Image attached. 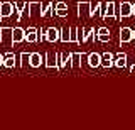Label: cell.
Masks as SVG:
<instances>
[{
	"instance_id": "obj_1",
	"label": "cell",
	"mask_w": 135,
	"mask_h": 130,
	"mask_svg": "<svg viewBox=\"0 0 135 130\" xmlns=\"http://www.w3.org/2000/svg\"><path fill=\"white\" fill-rule=\"evenodd\" d=\"M0 44L10 49L14 46V29L12 27H2L0 29Z\"/></svg>"
},
{
	"instance_id": "obj_2",
	"label": "cell",
	"mask_w": 135,
	"mask_h": 130,
	"mask_svg": "<svg viewBox=\"0 0 135 130\" xmlns=\"http://www.w3.org/2000/svg\"><path fill=\"white\" fill-rule=\"evenodd\" d=\"M101 19H118V7L115 2H107L103 7V12H101Z\"/></svg>"
},
{
	"instance_id": "obj_3",
	"label": "cell",
	"mask_w": 135,
	"mask_h": 130,
	"mask_svg": "<svg viewBox=\"0 0 135 130\" xmlns=\"http://www.w3.org/2000/svg\"><path fill=\"white\" fill-rule=\"evenodd\" d=\"M127 17H133L132 3L130 2H122L120 5H118V19H127Z\"/></svg>"
},
{
	"instance_id": "obj_4",
	"label": "cell",
	"mask_w": 135,
	"mask_h": 130,
	"mask_svg": "<svg viewBox=\"0 0 135 130\" xmlns=\"http://www.w3.org/2000/svg\"><path fill=\"white\" fill-rule=\"evenodd\" d=\"M46 68H49V69H56L57 73H61V69H59V61H57V54H52V52H47L46 54Z\"/></svg>"
},
{
	"instance_id": "obj_5",
	"label": "cell",
	"mask_w": 135,
	"mask_h": 130,
	"mask_svg": "<svg viewBox=\"0 0 135 130\" xmlns=\"http://www.w3.org/2000/svg\"><path fill=\"white\" fill-rule=\"evenodd\" d=\"M15 10V3H10V2H3L0 3V19H7L14 14Z\"/></svg>"
},
{
	"instance_id": "obj_6",
	"label": "cell",
	"mask_w": 135,
	"mask_h": 130,
	"mask_svg": "<svg viewBox=\"0 0 135 130\" xmlns=\"http://www.w3.org/2000/svg\"><path fill=\"white\" fill-rule=\"evenodd\" d=\"M46 41L47 42H57V41H61V29H56V27L46 29Z\"/></svg>"
},
{
	"instance_id": "obj_7",
	"label": "cell",
	"mask_w": 135,
	"mask_h": 130,
	"mask_svg": "<svg viewBox=\"0 0 135 130\" xmlns=\"http://www.w3.org/2000/svg\"><path fill=\"white\" fill-rule=\"evenodd\" d=\"M86 61H88L90 68H98V66H101V54L100 52H90V54H86Z\"/></svg>"
},
{
	"instance_id": "obj_8",
	"label": "cell",
	"mask_w": 135,
	"mask_h": 130,
	"mask_svg": "<svg viewBox=\"0 0 135 130\" xmlns=\"http://www.w3.org/2000/svg\"><path fill=\"white\" fill-rule=\"evenodd\" d=\"M112 66H115V56L112 52H103L101 54V68L108 69Z\"/></svg>"
},
{
	"instance_id": "obj_9",
	"label": "cell",
	"mask_w": 135,
	"mask_h": 130,
	"mask_svg": "<svg viewBox=\"0 0 135 130\" xmlns=\"http://www.w3.org/2000/svg\"><path fill=\"white\" fill-rule=\"evenodd\" d=\"M130 41H133V29L130 27H122L120 29V42H130Z\"/></svg>"
},
{
	"instance_id": "obj_10",
	"label": "cell",
	"mask_w": 135,
	"mask_h": 130,
	"mask_svg": "<svg viewBox=\"0 0 135 130\" xmlns=\"http://www.w3.org/2000/svg\"><path fill=\"white\" fill-rule=\"evenodd\" d=\"M25 41H27V42H37V41H39V29L29 27L27 31H25Z\"/></svg>"
},
{
	"instance_id": "obj_11",
	"label": "cell",
	"mask_w": 135,
	"mask_h": 130,
	"mask_svg": "<svg viewBox=\"0 0 135 130\" xmlns=\"http://www.w3.org/2000/svg\"><path fill=\"white\" fill-rule=\"evenodd\" d=\"M91 2H79L78 3V17H90Z\"/></svg>"
},
{
	"instance_id": "obj_12",
	"label": "cell",
	"mask_w": 135,
	"mask_h": 130,
	"mask_svg": "<svg viewBox=\"0 0 135 130\" xmlns=\"http://www.w3.org/2000/svg\"><path fill=\"white\" fill-rule=\"evenodd\" d=\"M57 61H59V69H64L66 66H71V52L69 54H62L57 52Z\"/></svg>"
},
{
	"instance_id": "obj_13",
	"label": "cell",
	"mask_w": 135,
	"mask_h": 130,
	"mask_svg": "<svg viewBox=\"0 0 135 130\" xmlns=\"http://www.w3.org/2000/svg\"><path fill=\"white\" fill-rule=\"evenodd\" d=\"M54 7H56V3L54 2H47L42 5V10H41V17H47V15H56V12H54Z\"/></svg>"
},
{
	"instance_id": "obj_14",
	"label": "cell",
	"mask_w": 135,
	"mask_h": 130,
	"mask_svg": "<svg viewBox=\"0 0 135 130\" xmlns=\"http://www.w3.org/2000/svg\"><path fill=\"white\" fill-rule=\"evenodd\" d=\"M41 10H42V3L41 2H29L31 17H41Z\"/></svg>"
},
{
	"instance_id": "obj_15",
	"label": "cell",
	"mask_w": 135,
	"mask_h": 130,
	"mask_svg": "<svg viewBox=\"0 0 135 130\" xmlns=\"http://www.w3.org/2000/svg\"><path fill=\"white\" fill-rule=\"evenodd\" d=\"M3 66H5L7 69H12L17 66V56L14 52H7L5 54V61H3Z\"/></svg>"
},
{
	"instance_id": "obj_16",
	"label": "cell",
	"mask_w": 135,
	"mask_h": 130,
	"mask_svg": "<svg viewBox=\"0 0 135 130\" xmlns=\"http://www.w3.org/2000/svg\"><path fill=\"white\" fill-rule=\"evenodd\" d=\"M25 41V29L14 27V44H20Z\"/></svg>"
},
{
	"instance_id": "obj_17",
	"label": "cell",
	"mask_w": 135,
	"mask_h": 130,
	"mask_svg": "<svg viewBox=\"0 0 135 130\" xmlns=\"http://www.w3.org/2000/svg\"><path fill=\"white\" fill-rule=\"evenodd\" d=\"M98 41H101V42H110V41H112L110 29H107V27H100L98 29Z\"/></svg>"
},
{
	"instance_id": "obj_18",
	"label": "cell",
	"mask_w": 135,
	"mask_h": 130,
	"mask_svg": "<svg viewBox=\"0 0 135 130\" xmlns=\"http://www.w3.org/2000/svg\"><path fill=\"white\" fill-rule=\"evenodd\" d=\"M103 7H105V3H101V2H91V7H90V17H95L96 14L101 15V12H103Z\"/></svg>"
},
{
	"instance_id": "obj_19",
	"label": "cell",
	"mask_w": 135,
	"mask_h": 130,
	"mask_svg": "<svg viewBox=\"0 0 135 130\" xmlns=\"http://www.w3.org/2000/svg\"><path fill=\"white\" fill-rule=\"evenodd\" d=\"M41 64H42L41 52H31V61H29V66H31V68H39Z\"/></svg>"
},
{
	"instance_id": "obj_20",
	"label": "cell",
	"mask_w": 135,
	"mask_h": 130,
	"mask_svg": "<svg viewBox=\"0 0 135 130\" xmlns=\"http://www.w3.org/2000/svg\"><path fill=\"white\" fill-rule=\"evenodd\" d=\"M54 12H56L57 17H66L68 15V5L64 2H57L56 7H54Z\"/></svg>"
},
{
	"instance_id": "obj_21",
	"label": "cell",
	"mask_w": 135,
	"mask_h": 130,
	"mask_svg": "<svg viewBox=\"0 0 135 130\" xmlns=\"http://www.w3.org/2000/svg\"><path fill=\"white\" fill-rule=\"evenodd\" d=\"M115 66L117 68H127V54L125 52H118L115 56Z\"/></svg>"
},
{
	"instance_id": "obj_22",
	"label": "cell",
	"mask_w": 135,
	"mask_h": 130,
	"mask_svg": "<svg viewBox=\"0 0 135 130\" xmlns=\"http://www.w3.org/2000/svg\"><path fill=\"white\" fill-rule=\"evenodd\" d=\"M83 57V52H71V68H79L81 66V59Z\"/></svg>"
},
{
	"instance_id": "obj_23",
	"label": "cell",
	"mask_w": 135,
	"mask_h": 130,
	"mask_svg": "<svg viewBox=\"0 0 135 130\" xmlns=\"http://www.w3.org/2000/svg\"><path fill=\"white\" fill-rule=\"evenodd\" d=\"M95 27H84L83 29V36H81V42H86L88 39H93V34H95Z\"/></svg>"
},
{
	"instance_id": "obj_24",
	"label": "cell",
	"mask_w": 135,
	"mask_h": 130,
	"mask_svg": "<svg viewBox=\"0 0 135 130\" xmlns=\"http://www.w3.org/2000/svg\"><path fill=\"white\" fill-rule=\"evenodd\" d=\"M61 41L62 42H71V27L61 29Z\"/></svg>"
},
{
	"instance_id": "obj_25",
	"label": "cell",
	"mask_w": 135,
	"mask_h": 130,
	"mask_svg": "<svg viewBox=\"0 0 135 130\" xmlns=\"http://www.w3.org/2000/svg\"><path fill=\"white\" fill-rule=\"evenodd\" d=\"M20 68H25L31 61V52H20Z\"/></svg>"
},
{
	"instance_id": "obj_26",
	"label": "cell",
	"mask_w": 135,
	"mask_h": 130,
	"mask_svg": "<svg viewBox=\"0 0 135 130\" xmlns=\"http://www.w3.org/2000/svg\"><path fill=\"white\" fill-rule=\"evenodd\" d=\"M71 42L79 44V31H78V27H71Z\"/></svg>"
},
{
	"instance_id": "obj_27",
	"label": "cell",
	"mask_w": 135,
	"mask_h": 130,
	"mask_svg": "<svg viewBox=\"0 0 135 130\" xmlns=\"http://www.w3.org/2000/svg\"><path fill=\"white\" fill-rule=\"evenodd\" d=\"M3 61H5V54L0 52V66H3Z\"/></svg>"
},
{
	"instance_id": "obj_28",
	"label": "cell",
	"mask_w": 135,
	"mask_h": 130,
	"mask_svg": "<svg viewBox=\"0 0 135 130\" xmlns=\"http://www.w3.org/2000/svg\"><path fill=\"white\" fill-rule=\"evenodd\" d=\"M132 14H133V17H135V3H132Z\"/></svg>"
},
{
	"instance_id": "obj_29",
	"label": "cell",
	"mask_w": 135,
	"mask_h": 130,
	"mask_svg": "<svg viewBox=\"0 0 135 130\" xmlns=\"http://www.w3.org/2000/svg\"><path fill=\"white\" fill-rule=\"evenodd\" d=\"M133 41H135V31H133Z\"/></svg>"
}]
</instances>
